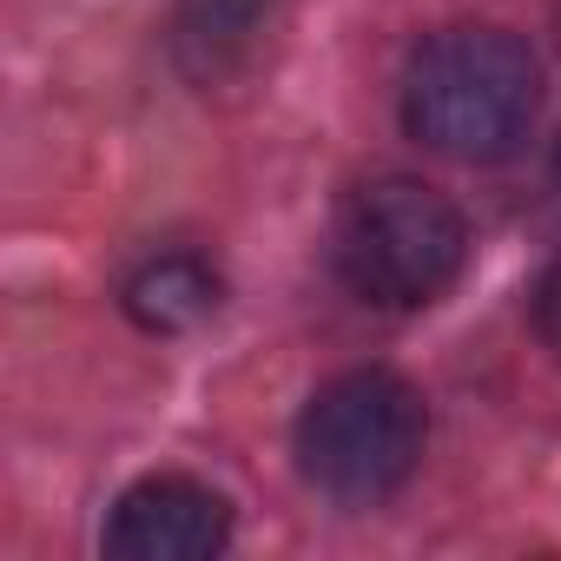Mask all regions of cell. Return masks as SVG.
I'll return each mask as SVG.
<instances>
[{
    "instance_id": "obj_7",
    "label": "cell",
    "mask_w": 561,
    "mask_h": 561,
    "mask_svg": "<svg viewBox=\"0 0 561 561\" xmlns=\"http://www.w3.org/2000/svg\"><path fill=\"white\" fill-rule=\"evenodd\" d=\"M528 318H535V337L561 357V251L548 257V271L535 277V291H528Z\"/></svg>"
},
{
    "instance_id": "obj_3",
    "label": "cell",
    "mask_w": 561,
    "mask_h": 561,
    "mask_svg": "<svg viewBox=\"0 0 561 561\" xmlns=\"http://www.w3.org/2000/svg\"><path fill=\"white\" fill-rule=\"evenodd\" d=\"M423 449H430V403L410 377L383 364L324 377L291 430L298 476L337 508L390 502L423 469Z\"/></svg>"
},
{
    "instance_id": "obj_6",
    "label": "cell",
    "mask_w": 561,
    "mask_h": 561,
    "mask_svg": "<svg viewBox=\"0 0 561 561\" xmlns=\"http://www.w3.org/2000/svg\"><path fill=\"white\" fill-rule=\"evenodd\" d=\"M277 0H179L172 8V34L192 73L218 80L225 67H238L257 41V27L271 21Z\"/></svg>"
},
{
    "instance_id": "obj_4",
    "label": "cell",
    "mask_w": 561,
    "mask_h": 561,
    "mask_svg": "<svg viewBox=\"0 0 561 561\" xmlns=\"http://www.w3.org/2000/svg\"><path fill=\"white\" fill-rule=\"evenodd\" d=\"M100 548L119 561H211L231 548V502L179 469L139 476L113 502Z\"/></svg>"
},
{
    "instance_id": "obj_2",
    "label": "cell",
    "mask_w": 561,
    "mask_h": 561,
    "mask_svg": "<svg viewBox=\"0 0 561 561\" xmlns=\"http://www.w3.org/2000/svg\"><path fill=\"white\" fill-rule=\"evenodd\" d=\"M331 264L351 298H364L377 311H423L469 264V218L430 179L377 172L337 198Z\"/></svg>"
},
{
    "instance_id": "obj_8",
    "label": "cell",
    "mask_w": 561,
    "mask_h": 561,
    "mask_svg": "<svg viewBox=\"0 0 561 561\" xmlns=\"http://www.w3.org/2000/svg\"><path fill=\"white\" fill-rule=\"evenodd\" d=\"M554 41H561V8H554Z\"/></svg>"
},
{
    "instance_id": "obj_9",
    "label": "cell",
    "mask_w": 561,
    "mask_h": 561,
    "mask_svg": "<svg viewBox=\"0 0 561 561\" xmlns=\"http://www.w3.org/2000/svg\"><path fill=\"white\" fill-rule=\"evenodd\" d=\"M554 172H561V152H554Z\"/></svg>"
},
{
    "instance_id": "obj_5",
    "label": "cell",
    "mask_w": 561,
    "mask_h": 561,
    "mask_svg": "<svg viewBox=\"0 0 561 561\" xmlns=\"http://www.w3.org/2000/svg\"><path fill=\"white\" fill-rule=\"evenodd\" d=\"M218 305H225V277L198 251H152L119 277V311L146 337H185V331L211 324Z\"/></svg>"
},
{
    "instance_id": "obj_1",
    "label": "cell",
    "mask_w": 561,
    "mask_h": 561,
    "mask_svg": "<svg viewBox=\"0 0 561 561\" xmlns=\"http://www.w3.org/2000/svg\"><path fill=\"white\" fill-rule=\"evenodd\" d=\"M403 133L456 165H502L541 113V60L508 27H436L403 67Z\"/></svg>"
}]
</instances>
